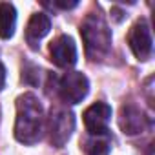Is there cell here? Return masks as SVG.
<instances>
[{
	"label": "cell",
	"instance_id": "cell-3",
	"mask_svg": "<svg viewBox=\"0 0 155 155\" xmlns=\"http://www.w3.org/2000/svg\"><path fill=\"white\" fill-rule=\"evenodd\" d=\"M88 91H90V81L81 71H68L58 82V93L66 104L82 102Z\"/></svg>",
	"mask_w": 155,
	"mask_h": 155
},
{
	"label": "cell",
	"instance_id": "cell-11",
	"mask_svg": "<svg viewBox=\"0 0 155 155\" xmlns=\"http://www.w3.org/2000/svg\"><path fill=\"white\" fill-rule=\"evenodd\" d=\"M90 146H91V148L88 150L90 155H108V150H110V148H108V140H106V139H99V137H97V140L91 142Z\"/></svg>",
	"mask_w": 155,
	"mask_h": 155
},
{
	"label": "cell",
	"instance_id": "cell-10",
	"mask_svg": "<svg viewBox=\"0 0 155 155\" xmlns=\"http://www.w3.org/2000/svg\"><path fill=\"white\" fill-rule=\"evenodd\" d=\"M17 28V9L9 2L0 4V38L9 40L15 35Z\"/></svg>",
	"mask_w": 155,
	"mask_h": 155
},
{
	"label": "cell",
	"instance_id": "cell-6",
	"mask_svg": "<svg viewBox=\"0 0 155 155\" xmlns=\"http://www.w3.org/2000/svg\"><path fill=\"white\" fill-rule=\"evenodd\" d=\"M84 126L90 135L101 137L108 131V124L111 120V106L106 102H95L84 111Z\"/></svg>",
	"mask_w": 155,
	"mask_h": 155
},
{
	"label": "cell",
	"instance_id": "cell-9",
	"mask_svg": "<svg viewBox=\"0 0 155 155\" xmlns=\"http://www.w3.org/2000/svg\"><path fill=\"white\" fill-rule=\"evenodd\" d=\"M51 29V20L46 13H35L31 15L28 26H26V40L31 49L38 48V42L49 33Z\"/></svg>",
	"mask_w": 155,
	"mask_h": 155
},
{
	"label": "cell",
	"instance_id": "cell-13",
	"mask_svg": "<svg viewBox=\"0 0 155 155\" xmlns=\"http://www.w3.org/2000/svg\"><path fill=\"white\" fill-rule=\"evenodd\" d=\"M4 86H6V68L0 62V91L4 90Z\"/></svg>",
	"mask_w": 155,
	"mask_h": 155
},
{
	"label": "cell",
	"instance_id": "cell-4",
	"mask_svg": "<svg viewBox=\"0 0 155 155\" xmlns=\"http://www.w3.org/2000/svg\"><path fill=\"white\" fill-rule=\"evenodd\" d=\"M128 44L137 60H140V62L150 60L151 51H153V40H151V31H150V26L146 20H139L130 29Z\"/></svg>",
	"mask_w": 155,
	"mask_h": 155
},
{
	"label": "cell",
	"instance_id": "cell-5",
	"mask_svg": "<svg viewBox=\"0 0 155 155\" xmlns=\"http://www.w3.org/2000/svg\"><path fill=\"white\" fill-rule=\"evenodd\" d=\"M51 62L62 69H69L77 64V46L69 35H60L49 44Z\"/></svg>",
	"mask_w": 155,
	"mask_h": 155
},
{
	"label": "cell",
	"instance_id": "cell-2",
	"mask_svg": "<svg viewBox=\"0 0 155 155\" xmlns=\"http://www.w3.org/2000/svg\"><path fill=\"white\" fill-rule=\"evenodd\" d=\"M81 37L90 60H102L111 49V29L99 13H90L84 18L81 24Z\"/></svg>",
	"mask_w": 155,
	"mask_h": 155
},
{
	"label": "cell",
	"instance_id": "cell-7",
	"mask_svg": "<svg viewBox=\"0 0 155 155\" xmlns=\"http://www.w3.org/2000/svg\"><path fill=\"white\" fill-rule=\"evenodd\" d=\"M73 128H75V117L71 111L68 110H57L51 117V124H49V130H51V144L57 146V148H62L71 133H73Z\"/></svg>",
	"mask_w": 155,
	"mask_h": 155
},
{
	"label": "cell",
	"instance_id": "cell-12",
	"mask_svg": "<svg viewBox=\"0 0 155 155\" xmlns=\"http://www.w3.org/2000/svg\"><path fill=\"white\" fill-rule=\"evenodd\" d=\"M77 4V0H71V2H62V0H55L53 2V6H57V8H60V9H71V8H75Z\"/></svg>",
	"mask_w": 155,
	"mask_h": 155
},
{
	"label": "cell",
	"instance_id": "cell-1",
	"mask_svg": "<svg viewBox=\"0 0 155 155\" xmlns=\"http://www.w3.org/2000/svg\"><path fill=\"white\" fill-rule=\"evenodd\" d=\"M44 108L33 93H24L17 99L15 139L22 144H37L44 133Z\"/></svg>",
	"mask_w": 155,
	"mask_h": 155
},
{
	"label": "cell",
	"instance_id": "cell-8",
	"mask_svg": "<svg viewBox=\"0 0 155 155\" xmlns=\"http://www.w3.org/2000/svg\"><path fill=\"white\" fill-rule=\"evenodd\" d=\"M119 126H120L122 133H126V135H137V133H142L146 130L148 119L144 117V113L137 106L128 104V106H122L120 108Z\"/></svg>",
	"mask_w": 155,
	"mask_h": 155
}]
</instances>
